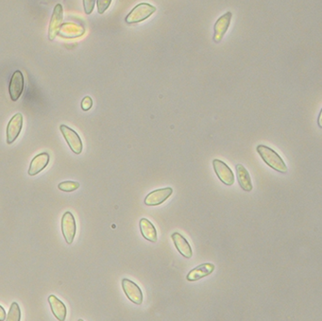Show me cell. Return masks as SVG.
Here are the masks:
<instances>
[{
  "instance_id": "5bb4252c",
  "label": "cell",
  "mask_w": 322,
  "mask_h": 321,
  "mask_svg": "<svg viewBox=\"0 0 322 321\" xmlns=\"http://www.w3.org/2000/svg\"><path fill=\"white\" fill-rule=\"evenodd\" d=\"M171 238L173 240L176 249H178L179 253L185 258H188V259L191 258L193 256V251H192L191 246L186 240V238L184 236H182L179 232H174L171 236Z\"/></svg>"
},
{
  "instance_id": "6da1fadb",
  "label": "cell",
  "mask_w": 322,
  "mask_h": 321,
  "mask_svg": "<svg viewBox=\"0 0 322 321\" xmlns=\"http://www.w3.org/2000/svg\"><path fill=\"white\" fill-rule=\"evenodd\" d=\"M257 152L262 157L264 162L271 168L280 173H287V164L280 157V155L273 149H271L267 145H259L257 146Z\"/></svg>"
},
{
  "instance_id": "8992f818",
  "label": "cell",
  "mask_w": 322,
  "mask_h": 321,
  "mask_svg": "<svg viewBox=\"0 0 322 321\" xmlns=\"http://www.w3.org/2000/svg\"><path fill=\"white\" fill-rule=\"evenodd\" d=\"M64 17V9L62 4H57L54 8L53 13L50 19L49 29H48V38L50 41H53L60 31Z\"/></svg>"
},
{
  "instance_id": "e0dca14e",
  "label": "cell",
  "mask_w": 322,
  "mask_h": 321,
  "mask_svg": "<svg viewBox=\"0 0 322 321\" xmlns=\"http://www.w3.org/2000/svg\"><path fill=\"white\" fill-rule=\"evenodd\" d=\"M235 168H236V176L238 180L239 185L244 191L251 192L252 190V182H251V176L248 170L246 169L244 165L242 164H237Z\"/></svg>"
},
{
  "instance_id": "ba28073f",
  "label": "cell",
  "mask_w": 322,
  "mask_h": 321,
  "mask_svg": "<svg viewBox=\"0 0 322 321\" xmlns=\"http://www.w3.org/2000/svg\"><path fill=\"white\" fill-rule=\"evenodd\" d=\"M213 166H214V169H215L216 175L221 182L226 185H229V186L233 185L234 183V175H233L232 169L224 162L215 159L213 161Z\"/></svg>"
},
{
  "instance_id": "ffe728a7",
  "label": "cell",
  "mask_w": 322,
  "mask_h": 321,
  "mask_svg": "<svg viewBox=\"0 0 322 321\" xmlns=\"http://www.w3.org/2000/svg\"><path fill=\"white\" fill-rule=\"evenodd\" d=\"M79 187V183L77 182H61L60 184L58 185V188L60 189L61 191H64V192H73L75 190H77Z\"/></svg>"
},
{
  "instance_id": "5b68a950",
  "label": "cell",
  "mask_w": 322,
  "mask_h": 321,
  "mask_svg": "<svg viewBox=\"0 0 322 321\" xmlns=\"http://www.w3.org/2000/svg\"><path fill=\"white\" fill-rule=\"evenodd\" d=\"M122 288L125 292L126 296L134 304L140 305L143 303V293L141 288L134 282L131 280H122Z\"/></svg>"
},
{
  "instance_id": "4fadbf2b",
  "label": "cell",
  "mask_w": 322,
  "mask_h": 321,
  "mask_svg": "<svg viewBox=\"0 0 322 321\" xmlns=\"http://www.w3.org/2000/svg\"><path fill=\"white\" fill-rule=\"evenodd\" d=\"M49 163V155L47 152H43L32 159L29 168V175L35 176L39 174L41 171L45 169L48 166Z\"/></svg>"
},
{
  "instance_id": "9c48e42d",
  "label": "cell",
  "mask_w": 322,
  "mask_h": 321,
  "mask_svg": "<svg viewBox=\"0 0 322 321\" xmlns=\"http://www.w3.org/2000/svg\"><path fill=\"white\" fill-rule=\"evenodd\" d=\"M24 76L20 70H16L12 74V79L10 81L9 92L12 101H16L19 97H21L24 91Z\"/></svg>"
},
{
  "instance_id": "30bf717a",
  "label": "cell",
  "mask_w": 322,
  "mask_h": 321,
  "mask_svg": "<svg viewBox=\"0 0 322 321\" xmlns=\"http://www.w3.org/2000/svg\"><path fill=\"white\" fill-rule=\"evenodd\" d=\"M173 189L170 187L162 188L149 193L145 199V204L148 206H157L164 203L172 195Z\"/></svg>"
},
{
  "instance_id": "3957f363",
  "label": "cell",
  "mask_w": 322,
  "mask_h": 321,
  "mask_svg": "<svg viewBox=\"0 0 322 321\" xmlns=\"http://www.w3.org/2000/svg\"><path fill=\"white\" fill-rule=\"evenodd\" d=\"M61 227L66 242L68 245H71L77 233V224L72 212H66L64 213L62 218Z\"/></svg>"
},
{
  "instance_id": "44dd1931",
  "label": "cell",
  "mask_w": 322,
  "mask_h": 321,
  "mask_svg": "<svg viewBox=\"0 0 322 321\" xmlns=\"http://www.w3.org/2000/svg\"><path fill=\"white\" fill-rule=\"evenodd\" d=\"M111 3H112V0H97L96 5H97L98 13H100V14L104 13V12L111 5Z\"/></svg>"
},
{
  "instance_id": "7402d4cb",
  "label": "cell",
  "mask_w": 322,
  "mask_h": 321,
  "mask_svg": "<svg viewBox=\"0 0 322 321\" xmlns=\"http://www.w3.org/2000/svg\"><path fill=\"white\" fill-rule=\"evenodd\" d=\"M95 3H96L95 0H84V11H85L86 14H90L91 12H93Z\"/></svg>"
},
{
  "instance_id": "7a4b0ae2",
  "label": "cell",
  "mask_w": 322,
  "mask_h": 321,
  "mask_svg": "<svg viewBox=\"0 0 322 321\" xmlns=\"http://www.w3.org/2000/svg\"><path fill=\"white\" fill-rule=\"evenodd\" d=\"M156 12V8L149 3H140L137 6L134 7L131 12L127 15L126 22L128 24H134L142 22L144 20L149 18L151 14Z\"/></svg>"
},
{
  "instance_id": "7c38bea8",
  "label": "cell",
  "mask_w": 322,
  "mask_h": 321,
  "mask_svg": "<svg viewBox=\"0 0 322 321\" xmlns=\"http://www.w3.org/2000/svg\"><path fill=\"white\" fill-rule=\"evenodd\" d=\"M214 270H215V265L210 264V263L203 264V265H199L197 267H195L194 269H192L191 271L188 273L186 279L189 282H196V281L209 276L210 274H212Z\"/></svg>"
},
{
  "instance_id": "d4e9b609",
  "label": "cell",
  "mask_w": 322,
  "mask_h": 321,
  "mask_svg": "<svg viewBox=\"0 0 322 321\" xmlns=\"http://www.w3.org/2000/svg\"><path fill=\"white\" fill-rule=\"evenodd\" d=\"M318 126L321 127V113H319V115H318Z\"/></svg>"
},
{
  "instance_id": "2e32d148",
  "label": "cell",
  "mask_w": 322,
  "mask_h": 321,
  "mask_svg": "<svg viewBox=\"0 0 322 321\" xmlns=\"http://www.w3.org/2000/svg\"><path fill=\"white\" fill-rule=\"evenodd\" d=\"M140 230H141V233L145 239L149 240V242L156 243L157 242V230L154 227V225L152 224L149 219L147 218H142L140 220Z\"/></svg>"
},
{
  "instance_id": "277c9868",
  "label": "cell",
  "mask_w": 322,
  "mask_h": 321,
  "mask_svg": "<svg viewBox=\"0 0 322 321\" xmlns=\"http://www.w3.org/2000/svg\"><path fill=\"white\" fill-rule=\"evenodd\" d=\"M60 131L72 152L75 154H80L83 152V142L78 134L66 125H61Z\"/></svg>"
},
{
  "instance_id": "52a82bcc",
  "label": "cell",
  "mask_w": 322,
  "mask_h": 321,
  "mask_svg": "<svg viewBox=\"0 0 322 321\" xmlns=\"http://www.w3.org/2000/svg\"><path fill=\"white\" fill-rule=\"evenodd\" d=\"M23 127V115L16 114L13 115L12 119L7 126V144H12L21 133Z\"/></svg>"
},
{
  "instance_id": "cb8c5ba5",
  "label": "cell",
  "mask_w": 322,
  "mask_h": 321,
  "mask_svg": "<svg viewBox=\"0 0 322 321\" xmlns=\"http://www.w3.org/2000/svg\"><path fill=\"white\" fill-rule=\"evenodd\" d=\"M6 311L0 305V321H4L6 319Z\"/></svg>"
},
{
  "instance_id": "8fae6325",
  "label": "cell",
  "mask_w": 322,
  "mask_h": 321,
  "mask_svg": "<svg viewBox=\"0 0 322 321\" xmlns=\"http://www.w3.org/2000/svg\"><path fill=\"white\" fill-rule=\"evenodd\" d=\"M233 17V13L231 12H228L220 16L218 20L215 22V35H214V41L215 42H219L223 39V37L225 35L226 31H228L230 24H231V20Z\"/></svg>"
},
{
  "instance_id": "d6986e66",
  "label": "cell",
  "mask_w": 322,
  "mask_h": 321,
  "mask_svg": "<svg viewBox=\"0 0 322 321\" xmlns=\"http://www.w3.org/2000/svg\"><path fill=\"white\" fill-rule=\"evenodd\" d=\"M21 319V310L18 303H12L9 314L6 316V321H20Z\"/></svg>"
},
{
  "instance_id": "484cf974",
  "label": "cell",
  "mask_w": 322,
  "mask_h": 321,
  "mask_svg": "<svg viewBox=\"0 0 322 321\" xmlns=\"http://www.w3.org/2000/svg\"><path fill=\"white\" fill-rule=\"evenodd\" d=\"M78 321H84V320H83V319H78Z\"/></svg>"
},
{
  "instance_id": "9a60e30c",
  "label": "cell",
  "mask_w": 322,
  "mask_h": 321,
  "mask_svg": "<svg viewBox=\"0 0 322 321\" xmlns=\"http://www.w3.org/2000/svg\"><path fill=\"white\" fill-rule=\"evenodd\" d=\"M48 303L50 305V308H51L54 316L59 321L66 320L67 310H66L65 303L54 295H50L48 297Z\"/></svg>"
},
{
  "instance_id": "603a6c76",
  "label": "cell",
  "mask_w": 322,
  "mask_h": 321,
  "mask_svg": "<svg viewBox=\"0 0 322 321\" xmlns=\"http://www.w3.org/2000/svg\"><path fill=\"white\" fill-rule=\"evenodd\" d=\"M93 106V100L90 97H84L82 101V109L84 111H88Z\"/></svg>"
},
{
  "instance_id": "ac0fdd59",
  "label": "cell",
  "mask_w": 322,
  "mask_h": 321,
  "mask_svg": "<svg viewBox=\"0 0 322 321\" xmlns=\"http://www.w3.org/2000/svg\"><path fill=\"white\" fill-rule=\"evenodd\" d=\"M59 32L62 36L66 37V38H75V37L83 35L84 29L78 25L66 23L61 27Z\"/></svg>"
}]
</instances>
